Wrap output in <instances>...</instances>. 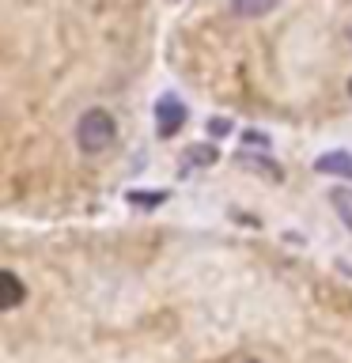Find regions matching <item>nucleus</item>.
I'll list each match as a JSON object with an SVG mask.
<instances>
[{
	"label": "nucleus",
	"instance_id": "f257e3e1",
	"mask_svg": "<svg viewBox=\"0 0 352 363\" xmlns=\"http://www.w3.org/2000/svg\"><path fill=\"white\" fill-rule=\"evenodd\" d=\"M114 136H118V125H114V118L106 110H87L84 118H79V125H76V140H79V147H84L87 155L106 152V147L114 144Z\"/></svg>",
	"mask_w": 352,
	"mask_h": 363
},
{
	"label": "nucleus",
	"instance_id": "f03ea898",
	"mask_svg": "<svg viewBox=\"0 0 352 363\" xmlns=\"http://www.w3.org/2000/svg\"><path fill=\"white\" fill-rule=\"evenodd\" d=\"M155 129H159V136H163V140H170V136H175L182 125H186V106H182V102L175 99V95H163L155 102Z\"/></svg>",
	"mask_w": 352,
	"mask_h": 363
},
{
	"label": "nucleus",
	"instance_id": "7ed1b4c3",
	"mask_svg": "<svg viewBox=\"0 0 352 363\" xmlns=\"http://www.w3.org/2000/svg\"><path fill=\"white\" fill-rule=\"evenodd\" d=\"M235 163L246 167V170H258V174H265V178H273V182L284 178V167H280V163H273V159H265V155H254V152H238Z\"/></svg>",
	"mask_w": 352,
	"mask_h": 363
},
{
	"label": "nucleus",
	"instance_id": "20e7f679",
	"mask_svg": "<svg viewBox=\"0 0 352 363\" xmlns=\"http://www.w3.org/2000/svg\"><path fill=\"white\" fill-rule=\"evenodd\" d=\"M314 170L322 174H337V178H352V155L348 152H334V155H318Z\"/></svg>",
	"mask_w": 352,
	"mask_h": 363
},
{
	"label": "nucleus",
	"instance_id": "39448f33",
	"mask_svg": "<svg viewBox=\"0 0 352 363\" xmlns=\"http://www.w3.org/2000/svg\"><path fill=\"white\" fill-rule=\"evenodd\" d=\"M204 163H216V147H209V144H193L189 155H186V163H182V174H186V170H193V167H204Z\"/></svg>",
	"mask_w": 352,
	"mask_h": 363
},
{
	"label": "nucleus",
	"instance_id": "423d86ee",
	"mask_svg": "<svg viewBox=\"0 0 352 363\" xmlns=\"http://www.w3.org/2000/svg\"><path fill=\"white\" fill-rule=\"evenodd\" d=\"M235 16H265V11H273V8H277V0H235Z\"/></svg>",
	"mask_w": 352,
	"mask_h": 363
},
{
	"label": "nucleus",
	"instance_id": "0eeeda50",
	"mask_svg": "<svg viewBox=\"0 0 352 363\" xmlns=\"http://www.w3.org/2000/svg\"><path fill=\"white\" fill-rule=\"evenodd\" d=\"M125 201H129L133 208H159V204L167 201V193H141V189H133Z\"/></svg>",
	"mask_w": 352,
	"mask_h": 363
},
{
	"label": "nucleus",
	"instance_id": "6e6552de",
	"mask_svg": "<svg viewBox=\"0 0 352 363\" xmlns=\"http://www.w3.org/2000/svg\"><path fill=\"white\" fill-rule=\"evenodd\" d=\"M0 280H4V288H8V299H4V306L11 311V306H19V303H23V284H19L16 272H0Z\"/></svg>",
	"mask_w": 352,
	"mask_h": 363
},
{
	"label": "nucleus",
	"instance_id": "1a4fd4ad",
	"mask_svg": "<svg viewBox=\"0 0 352 363\" xmlns=\"http://www.w3.org/2000/svg\"><path fill=\"white\" fill-rule=\"evenodd\" d=\"M334 201H337L341 216H345V223L352 227V193H348V189H337V193H334Z\"/></svg>",
	"mask_w": 352,
	"mask_h": 363
},
{
	"label": "nucleus",
	"instance_id": "9d476101",
	"mask_svg": "<svg viewBox=\"0 0 352 363\" xmlns=\"http://www.w3.org/2000/svg\"><path fill=\"white\" fill-rule=\"evenodd\" d=\"M209 133H216V136H224V133H231V125H227L224 118H216V121H209Z\"/></svg>",
	"mask_w": 352,
	"mask_h": 363
},
{
	"label": "nucleus",
	"instance_id": "9b49d317",
	"mask_svg": "<svg viewBox=\"0 0 352 363\" xmlns=\"http://www.w3.org/2000/svg\"><path fill=\"white\" fill-rule=\"evenodd\" d=\"M243 140H246V144H258V147H265V144H269L261 133H243Z\"/></svg>",
	"mask_w": 352,
	"mask_h": 363
},
{
	"label": "nucleus",
	"instance_id": "f8f14e48",
	"mask_svg": "<svg viewBox=\"0 0 352 363\" xmlns=\"http://www.w3.org/2000/svg\"><path fill=\"white\" fill-rule=\"evenodd\" d=\"M246 363H258V359H246Z\"/></svg>",
	"mask_w": 352,
	"mask_h": 363
},
{
	"label": "nucleus",
	"instance_id": "ddd939ff",
	"mask_svg": "<svg viewBox=\"0 0 352 363\" xmlns=\"http://www.w3.org/2000/svg\"><path fill=\"white\" fill-rule=\"evenodd\" d=\"M348 38H352V30H348Z\"/></svg>",
	"mask_w": 352,
	"mask_h": 363
},
{
	"label": "nucleus",
	"instance_id": "4468645a",
	"mask_svg": "<svg viewBox=\"0 0 352 363\" xmlns=\"http://www.w3.org/2000/svg\"><path fill=\"white\" fill-rule=\"evenodd\" d=\"M348 91H352V84H348Z\"/></svg>",
	"mask_w": 352,
	"mask_h": 363
}]
</instances>
